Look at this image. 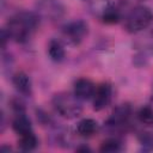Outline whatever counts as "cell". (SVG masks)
Masks as SVG:
<instances>
[{"mask_svg":"<svg viewBox=\"0 0 153 153\" xmlns=\"http://www.w3.org/2000/svg\"><path fill=\"white\" fill-rule=\"evenodd\" d=\"M37 25L38 18L36 14L31 12H20L8 20L7 27L5 30L8 35V38H12L18 43H24L30 38Z\"/></svg>","mask_w":153,"mask_h":153,"instance_id":"cell-1","label":"cell"},{"mask_svg":"<svg viewBox=\"0 0 153 153\" xmlns=\"http://www.w3.org/2000/svg\"><path fill=\"white\" fill-rule=\"evenodd\" d=\"M80 99L75 94L71 93H59L54 97L53 104L55 110L63 117L73 118L80 115L82 108L79 102Z\"/></svg>","mask_w":153,"mask_h":153,"instance_id":"cell-2","label":"cell"},{"mask_svg":"<svg viewBox=\"0 0 153 153\" xmlns=\"http://www.w3.org/2000/svg\"><path fill=\"white\" fill-rule=\"evenodd\" d=\"M152 22H153L152 11L146 6H136L127 16L126 29L131 33H136L148 27Z\"/></svg>","mask_w":153,"mask_h":153,"instance_id":"cell-3","label":"cell"},{"mask_svg":"<svg viewBox=\"0 0 153 153\" xmlns=\"http://www.w3.org/2000/svg\"><path fill=\"white\" fill-rule=\"evenodd\" d=\"M37 13L49 20H59L65 16V6L60 0H37Z\"/></svg>","mask_w":153,"mask_h":153,"instance_id":"cell-4","label":"cell"},{"mask_svg":"<svg viewBox=\"0 0 153 153\" xmlns=\"http://www.w3.org/2000/svg\"><path fill=\"white\" fill-rule=\"evenodd\" d=\"M65 35L68 37V39L75 44L80 43L84 37L87 35V24L82 20H75L65 26L63 30Z\"/></svg>","mask_w":153,"mask_h":153,"instance_id":"cell-5","label":"cell"},{"mask_svg":"<svg viewBox=\"0 0 153 153\" xmlns=\"http://www.w3.org/2000/svg\"><path fill=\"white\" fill-rule=\"evenodd\" d=\"M111 86L108 82L100 84L93 94V109L96 111H100L106 108L111 100Z\"/></svg>","mask_w":153,"mask_h":153,"instance_id":"cell-6","label":"cell"},{"mask_svg":"<svg viewBox=\"0 0 153 153\" xmlns=\"http://www.w3.org/2000/svg\"><path fill=\"white\" fill-rule=\"evenodd\" d=\"M94 85L91 80L86 78L78 79L74 84V94L80 99V100H87L93 97L94 94Z\"/></svg>","mask_w":153,"mask_h":153,"instance_id":"cell-7","label":"cell"},{"mask_svg":"<svg viewBox=\"0 0 153 153\" xmlns=\"http://www.w3.org/2000/svg\"><path fill=\"white\" fill-rule=\"evenodd\" d=\"M12 81H13V85L17 88L18 92H20L24 96H30L31 94V92H32L31 80L24 72L16 73L13 79H12Z\"/></svg>","mask_w":153,"mask_h":153,"instance_id":"cell-8","label":"cell"},{"mask_svg":"<svg viewBox=\"0 0 153 153\" xmlns=\"http://www.w3.org/2000/svg\"><path fill=\"white\" fill-rule=\"evenodd\" d=\"M129 115H130V108L127 104H122L121 106H118L114 111L112 116L109 120V124L114 126V127L115 126H121V124H123L128 121Z\"/></svg>","mask_w":153,"mask_h":153,"instance_id":"cell-9","label":"cell"},{"mask_svg":"<svg viewBox=\"0 0 153 153\" xmlns=\"http://www.w3.org/2000/svg\"><path fill=\"white\" fill-rule=\"evenodd\" d=\"M98 130V123L92 118H84L76 126V131L81 136H92Z\"/></svg>","mask_w":153,"mask_h":153,"instance_id":"cell-10","label":"cell"},{"mask_svg":"<svg viewBox=\"0 0 153 153\" xmlns=\"http://www.w3.org/2000/svg\"><path fill=\"white\" fill-rule=\"evenodd\" d=\"M12 128L13 130L18 134V135H23V134H26V133H30L32 131V126H31V122L30 120L24 116V115H18L13 122H12Z\"/></svg>","mask_w":153,"mask_h":153,"instance_id":"cell-11","label":"cell"},{"mask_svg":"<svg viewBox=\"0 0 153 153\" xmlns=\"http://www.w3.org/2000/svg\"><path fill=\"white\" fill-rule=\"evenodd\" d=\"M38 141L36 135L30 131L23 135H19V141H18V146L23 149V151H32L33 148H36Z\"/></svg>","mask_w":153,"mask_h":153,"instance_id":"cell-12","label":"cell"},{"mask_svg":"<svg viewBox=\"0 0 153 153\" xmlns=\"http://www.w3.org/2000/svg\"><path fill=\"white\" fill-rule=\"evenodd\" d=\"M48 54H49V56H50L51 60H54L56 62L62 61L63 57H65L63 45L59 41H51L49 43V47H48Z\"/></svg>","mask_w":153,"mask_h":153,"instance_id":"cell-13","label":"cell"},{"mask_svg":"<svg viewBox=\"0 0 153 153\" xmlns=\"http://www.w3.org/2000/svg\"><path fill=\"white\" fill-rule=\"evenodd\" d=\"M137 117L140 120L141 123L146 124V126H151L153 124V109L149 106H143L139 110Z\"/></svg>","mask_w":153,"mask_h":153,"instance_id":"cell-14","label":"cell"},{"mask_svg":"<svg viewBox=\"0 0 153 153\" xmlns=\"http://www.w3.org/2000/svg\"><path fill=\"white\" fill-rule=\"evenodd\" d=\"M120 148H121V146H120V142L117 140L109 139V140H105L102 143L99 151L103 152V153H115V152H118Z\"/></svg>","mask_w":153,"mask_h":153,"instance_id":"cell-15","label":"cell"},{"mask_svg":"<svg viewBox=\"0 0 153 153\" xmlns=\"http://www.w3.org/2000/svg\"><path fill=\"white\" fill-rule=\"evenodd\" d=\"M103 20L105 23H109V24H112V23H117L120 20V14H118V11L116 8H112V7H109L104 11L103 13Z\"/></svg>","mask_w":153,"mask_h":153,"instance_id":"cell-16","label":"cell"},{"mask_svg":"<svg viewBox=\"0 0 153 153\" xmlns=\"http://www.w3.org/2000/svg\"><path fill=\"white\" fill-rule=\"evenodd\" d=\"M81 151H85V152H90L91 149H90L88 147H85V146H84V147H80V148H78V152H81Z\"/></svg>","mask_w":153,"mask_h":153,"instance_id":"cell-17","label":"cell"}]
</instances>
